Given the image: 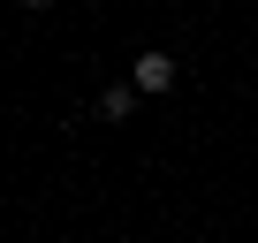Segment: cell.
<instances>
[{
    "label": "cell",
    "mask_w": 258,
    "mask_h": 243,
    "mask_svg": "<svg viewBox=\"0 0 258 243\" xmlns=\"http://www.w3.org/2000/svg\"><path fill=\"white\" fill-rule=\"evenodd\" d=\"M175 76H182V69H175V53H160V46L129 61V84H137V99H160V91H175Z\"/></svg>",
    "instance_id": "obj_1"
},
{
    "label": "cell",
    "mask_w": 258,
    "mask_h": 243,
    "mask_svg": "<svg viewBox=\"0 0 258 243\" xmlns=\"http://www.w3.org/2000/svg\"><path fill=\"white\" fill-rule=\"evenodd\" d=\"M137 114V84H106L99 91V122H129Z\"/></svg>",
    "instance_id": "obj_2"
},
{
    "label": "cell",
    "mask_w": 258,
    "mask_h": 243,
    "mask_svg": "<svg viewBox=\"0 0 258 243\" xmlns=\"http://www.w3.org/2000/svg\"><path fill=\"white\" fill-rule=\"evenodd\" d=\"M23 8H38V16H46V8H53V0H23Z\"/></svg>",
    "instance_id": "obj_3"
}]
</instances>
